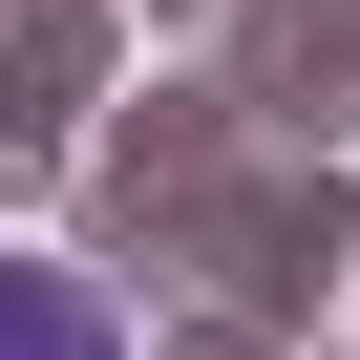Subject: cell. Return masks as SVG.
Here are the masks:
<instances>
[{
    "instance_id": "6da1fadb",
    "label": "cell",
    "mask_w": 360,
    "mask_h": 360,
    "mask_svg": "<svg viewBox=\"0 0 360 360\" xmlns=\"http://www.w3.org/2000/svg\"><path fill=\"white\" fill-rule=\"evenodd\" d=\"M0 360H127V339H106L85 276H22V255H0Z\"/></svg>"
}]
</instances>
